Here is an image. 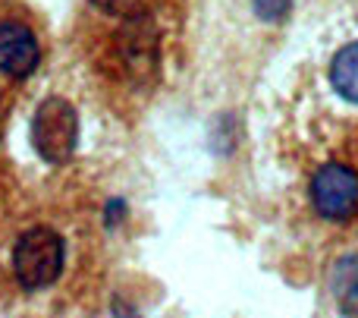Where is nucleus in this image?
Here are the masks:
<instances>
[{
  "label": "nucleus",
  "mask_w": 358,
  "mask_h": 318,
  "mask_svg": "<svg viewBox=\"0 0 358 318\" xmlns=\"http://www.w3.org/2000/svg\"><path fill=\"white\" fill-rule=\"evenodd\" d=\"M66 246L50 227H31L13 246V275L25 290H44L63 275Z\"/></svg>",
  "instance_id": "1"
},
{
  "label": "nucleus",
  "mask_w": 358,
  "mask_h": 318,
  "mask_svg": "<svg viewBox=\"0 0 358 318\" xmlns=\"http://www.w3.org/2000/svg\"><path fill=\"white\" fill-rule=\"evenodd\" d=\"M31 145L48 164H63L79 145V117L76 107L60 95H50L38 104L31 117Z\"/></svg>",
  "instance_id": "2"
},
{
  "label": "nucleus",
  "mask_w": 358,
  "mask_h": 318,
  "mask_svg": "<svg viewBox=\"0 0 358 318\" xmlns=\"http://www.w3.org/2000/svg\"><path fill=\"white\" fill-rule=\"evenodd\" d=\"M311 205L327 221H349L358 212V174L346 164H324L311 177Z\"/></svg>",
  "instance_id": "3"
},
{
  "label": "nucleus",
  "mask_w": 358,
  "mask_h": 318,
  "mask_svg": "<svg viewBox=\"0 0 358 318\" xmlns=\"http://www.w3.org/2000/svg\"><path fill=\"white\" fill-rule=\"evenodd\" d=\"M38 60H41V44L35 32L16 19H0V73L25 79L35 73Z\"/></svg>",
  "instance_id": "4"
},
{
  "label": "nucleus",
  "mask_w": 358,
  "mask_h": 318,
  "mask_svg": "<svg viewBox=\"0 0 358 318\" xmlns=\"http://www.w3.org/2000/svg\"><path fill=\"white\" fill-rule=\"evenodd\" d=\"M330 293L343 315L358 318V252L336 258L334 271H330Z\"/></svg>",
  "instance_id": "5"
},
{
  "label": "nucleus",
  "mask_w": 358,
  "mask_h": 318,
  "mask_svg": "<svg viewBox=\"0 0 358 318\" xmlns=\"http://www.w3.org/2000/svg\"><path fill=\"white\" fill-rule=\"evenodd\" d=\"M330 82H334L336 95H343L346 101L358 104V41L346 44L330 63Z\"/></svg>",
  "instance_id": "6"
},
{
  "label": "nucleus",
  "mask_w": 358,
  "mask_h": 318,
  "mask_svg": "<svg viewBox=\"0 0 358 318\" xmlns=\"http://www.w3.org/2000/svg\"><path fill=\"white\" fill-rule=\"evenodd\" d=\"M292 10V0H255V13H258L264 22H280L286 19Z\"/></svg>",
  "instance_id": "7"
}]
</instances>
